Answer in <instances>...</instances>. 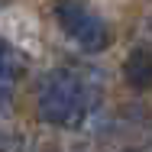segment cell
I'll return each instance as SVG.
<instances>
[{"mask_svg":"<svg viewBox=\"0 0 152 152\" xmlns=\"http://www.w3.org/2000/svg\"><path fill=\"white\" fill-rule=\"evenodd\" d=\"M88 110V88L75 71H52L39 88V117L52 126H78Z\"/></svg>","mask_w":152,"mask_h":152,"instance_id":"1","label":"cell"},{"mask_svg":"<svg viewBox=\"0 0 152 152\" xmlns=\"http://www.w3.org/2000/svg\"><path fill=\"white\" fill-rule=\"evenodd\" d=\"M55 20L84 52H104L110 45V26L94 13L84 0H58L55 3Z\"/></svg>","mask_w":152,"mask_h":152,"instance_id":"2","label":"cell"},{"mask_svg":"<svg viewBox=\"0 0 152 152\" xmlns=\"http://www.w3.org/2000/svg\"><path fill=\"white\" fill-rule=\"evenodd\" d=\"M123 81L133 91H149L152 88V52L149 49H133L123 61Z\"/></svg>","mask_w":152,"mask_h":152,"instance_id":"3","label":"cell"},{"mask_svg":"<svg viewBox=\"0 0 152 152\" xmlns=\"http://www.w3.org/2000/svg\"><path fill=\"white\" fill-rule=\"evenodd\" d=\"M20 71H23L20 55H16L7 42H0V91H10V88L20 81Z\"/></svg>","mask_w":152,"mask_h":152,"instance_id":"4","label":"cell"},{"mask_svg":"<svg viewBox=\"0 0 152 152\" xmlns=\"http://www.w3.org/2000/svg\"><path fill=\"white\" fill-rule=\"evenodd\" d=\"M126 152H136V149H126Z\"/></svg>","mask_w":152,"mask_h":152,"instance_id":"5","label":"cell"}]
</instances>
